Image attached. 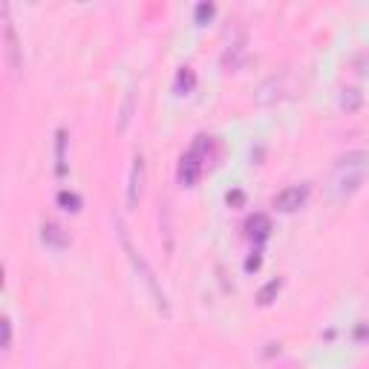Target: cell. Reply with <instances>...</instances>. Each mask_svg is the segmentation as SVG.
<instances>
[{
    "label": "cell",
    "mask_w": 369,
    "mask_h": 369,
    "mask_svg": "<svg viewBox=\"0 0 369 369\" xmlns=\"http://www.w3.org/2000/svg\"><path fill=\"white\" fill-rule=\"evenodd\" d=\"M366 168H369V156L355 150V153H346L338 168H335V176H332V190L338 197H349L355 194V190L361 188L363 176H366Z\"/></svg>",
    "instance_id": "6da1fadb"
},
{
    "label": "cell",
    "mask_w": 369,
    "mask_h": 369,
    "mask_svg": "<svg viewBox=\"0 0 369 369\" xmlns=\"http://www.w3.org/2000/svg\"><path fill=\"white\" fill-rule=\"evenodd\" d=\"M58 202H61V205H70V211H78V205H81V202H78V197H75V194H67V190H63V194L58 197Z\"/></svg>",
    "instance_id": "30bf717a"
},
{
    "label": "cell",
    "mask_w": 369,
    "mask_h": 369,
    "mask_svg": "<svg viewBox=\"0 0 369 369\" xmlns=\"http://www.w3.org/2000/svg\"><path fill=\"white\" fill-rule=\"evenodd\" d=\"M280 292V280H271L263 292H260V303H271V297H275Z\"/></svg>",
    "instance_id": "ba28073f"
},
{
    "label": "cell",
    "mask_w": 369,
    "mask_h": 369,
    "mask_svg": "<svg viewBox=\"0 0 369 369\" xmlns=\"http://www.w3.org/2000/svg\"><path fill=\"white\" fill-rule=\"evenodd\" d=\"M43 243L46 246H52V248H67L70 246V237L63 234L61 226H55V222H43Z\"/></svg>",
    "instance_id": "52a82bcc"
},
{
    "label": "cell",
    "mask_w": 369,
    "mask_h": 369,
    "mask_svg": "<svg viewBox=\"0 0 369 369\" xmlns=\"http://www.w3.org/2000/svg\"><path fill=\"white\" fill-rule=\"evenodd\" d=\"M63 133H58V176H63Z\"/></svg>",
    "instance_id": "8fae6325"
},
{
    "label": "cell",
    "mask_w": 369,
    "mask_h": 369,
    "mask_svg": "<svg viewBox=\"0 0 369 369\" xmlns=\"http://www.w3.org/2000/svg\"><path fill=\"white\" fill-rule=\"evenodd\" d=\"M141 185H144V159L136 156L133 159V168H130V185H127V205H130V208L139 205Z\"/></svg>",
    "instance_id": "8992f818"
},
{
    "label": "cell",
    "mask_w": 369,
    "mask_h": 369,
    "mask_svg": "<svg viewBox=\"0 0 369 369\" xmlns=\"http://www.w3.org/2000/svg\"><path fill=\"white\" fill-rule=\"evenodd\" d=\"M349 95H343V99H341V104L346 107V110H355L358 104H361V95H358V90H346Z\"/></svg>",
    "instance_id": "9c48e42d"
},
{
    "label": "cell",
    "mask_w": 369,
    "mask_h": 369,
    "mask_svg": "<svg viewBox=\"0 0 369 369\" xmlns=\"http://www.w3.org/2000/svg\"><path fill=\"white\" fill-rule=\"evenodd\" d=\"M119 239H121V248L127 251V257H130V263H133V268L139 271V277H141V283L148 286V292H150V297H153V303L162 312H168V300H165V292L159 288V283H156V275H153V268L148 266V260L139 254V248L133 246V239H130V234H127V228L124 226H119Z\"/></svg>",
    "instance_id": "7a4b0ae2"
},
{
    "label": "cell",
    "mask_w": 369,
    "mask_h": 369,
    "mask_svg": "<svg viewBox=\"0 0 369 369\" xmlns=\"http://www.w3.org/2000/svg\"><path fill=\"white\" fill-rule=\"evenodd\" d=\"M306 197H309L306 185H292V188L280 190V194L275 197V208H277V211H283V214H292V211H297L303 202H306Z\"/></svg>",
    "instance_id": "277c9868"
},
{
    "label": "cell",
    "mask_w": 369,
    "mask_h": 369,
    "mask_svg": "<svg viewBox=\"0 0 369 369\" xmlns=\"http://www.w3.org/2000/svg\"><path fill=\"white\" fill-rule=\"evenodd\" d=\"M3 41H6V67H9L12 78H18L21 75V67H23V58H21V43H18V35H14V26H12L9 18H6Z\"/></svg>",
    "instance_id": "5b68a950"
},
{
    "label": "cell",
    "mask_w": 369,
    "mask_h": 369,
    "mask_svg": "<svg viewBox=\"0 0 369 369\" xmlns=\"http://www.w3.org/2000/svg\"><path fill=\"white\" fill-rule=\"evenodd\" d=\"M3 332H6V341H3V349L9 352V349H12V323H9V320H3Z\"/></svg>",
    "instance_id": "7c38bea8"
},
{
    "label": "cell",
    "mask_w": 369,
    "mask_h": 369,
    "mask_svg": "<svg viewBox=\"0 0 369 369\" xmlns=\"http://www.w3.org/2000/svg\"><path fill=\"white\" fill-rule=\"evenodd\" d=\"M202 144H205V141H197L194 150L185 153L182 162H179V182L188 185V188L199 179V170H202V162H199V159H202V156H199V153H202Z\"/></svg>",
    "instance_id": "3957f363"
}]
</instances>
